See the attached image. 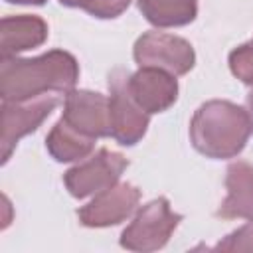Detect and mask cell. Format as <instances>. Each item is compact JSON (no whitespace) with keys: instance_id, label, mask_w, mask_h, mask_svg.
<instances>
[{"instance_id":"obj_5","label":"cell","mask_w":253,"mask_h":253,"mask_svg":"<svg viewBox=\"0 0 253 253\" xmlns=\"http://www.w3.org/2000/svg\"><path fill=\"white\" fill-rule=\"evenodd\" d=\"M59 105V97L51 93H43L32 99L22 101H2V164H6L12 156V150L26 134L38 130V126L51 115V111Z\"/></svg>"},{"instance_id":"obj_12","label":"cell","mask_w":253,"mask_h":253,"mask_svg":"<svg viewBox=\"0 0 253 253\" xmlns=\"http://www.w3.org/2000/svg\"><path fill=\"white\" fill-rule=\"evenodd\" d=\"M47 40V24L40 16H4L0 22V53L12 57L20 51L40 47Z\"/></svg>"},{"instance_id":"obj_17","label":"cell","mask_w":253,"mask_h":253,"mask_svg":"<svg viewBox=\"0 0 253 253\" xmlns=\"http://www.w3.org/2000/svg\"><path fill=\"white\" fill-rule=\"evenodd\" d=\"M215 251H243L253 253V221H247L245 225L237 227L229 235H225L215 247Z\"/></svg>"},{"instance_id":"obj_16","label":"cell","mask_w":253,"mask_h":253,"mask_svg":"<svg viewBox=\"0 0 253 253\" xmlns=\"http://www.w3.org/2000/svg\"><path fill=\"white\" fill-rule=\"evenodd\" d=\"M227 63H229V71L241 83L253 85V40L231 49Z\"/></svg>"},{"instance_id":"obj_10","label":"cell","mask_w":253,"mask_h":253,"mask_svg":"<svg viewBox=\"0 0 253 253\" xmlns=\"http://www.w3.org/2000/svg\"><path fill=\"white\" fill-rule=\"evenodd\" d=\"M126 87L136 105L148 115L168 111L178 99L176 75L156 67H138L128 75Z\"/></svg>"},{"instance_id":"obj_1","label":"cell","mask_w":253,"mask_h":253,"mask_svg":"<svg viewBox=\"0 0 253 253\" xmlns=\"http://www.w3.org/2000/svg\"><path fill=\"white\" fill-rule=\"evenodd\" d=\"M79 79L77 59L63 49H49L38 57H2L0 97L22 101L43 93H69Z\"/></svg>"},{"instance_id":"obj_18","label":"cell","mask_w":253,"mask_h":253,"mask_svg":"<svg viewBox=\"0 0 253 253\" xmlns=\"http://www.w3.org/2000/svg\"><path fill=\"white\" fill-rule=\"evenodd\" d=\"M245 111H247V117H249V123H251V132H253V89L247 93V99H245Z\"/></svg>"},{"instance_id":"obj_19","label":"cell","mask_w":253,"mask_h":253,"mask_svg":"<svg viewBox=\"0 0 253 253\" xmlns=\"http://www.w3.org/2000/svg\"><path fill=\"white\" fill-rule=\"evenodd\" d=\"M10 4H34V6H42L45 4V0H6Z\"/></svg>"},{"instance_id":"obj_7","label":"cell","mask_w":253,"mask_h":253,"mask_svg":"<svg viewBox=\"0 0 253 253\" xmlns=\"http://www.w3.org/2000/svg\"><path fill=\"white\" fill-rule=\"evenodd\" d=\"M128 73L115 69L109 75V105H111V136L121 146H134L142 140L148 128V113L142 111L126 87Z\"/></svg>"},{"instance_id":"obj_14","label":"cell","mask_w":253,"mask_h":253,"mask_svg":"<svg viewBox=\"0 0 253 253\" xmlns=\"http://www.w3.org/2000/svg\"><path fill=\"white\" fill-rule=\"evenodd\" d=\"M136 6L156 28H180L198 16V0H136Z\"/></svg>"},{"instance_id":"obj_9","label":"cell","mask_w":253,"mask_h":253,"mask_svg":"<svg viewBox=\"0 0 253 253\" xmlns=\"http://www.w3.org/2000/svg\"><path fill=\"white\" fill-rule=\"evenodd\" d=\"M61 119L91 138L111 136V105L103 93L89 89L65 93Z\"/></svg>"},{"instance_id":"obj_13","label":"cell","mask_w":253,"mask_h":253,"mask_svg":"<svg viewBox=\"0 0 253 253\" xmlns=\"http://www.w3.org/2000/svg\"><path fill=\"white\" fill-rule=\"evenodd\" d=\"M45 148L55 162H75L87 158L95 148V138L79 132L59 119L45 136Z\"/></svg>"},{"instance_id":"obj_2","label":"cell","mask_w":253,"mask_h":253,"mask_svg":"<svg viewBox=\"0 0 253 253\" xmlns=\"http://www.w3.org/2000/svg\"><path fill=\"white\" fill-rule=\"evenodd\" d=\"M251 123L247 111L225 99L202 103L190 121V140L206 158H235L247 144Z\"/></svg>"},{"instance_id":"obj_8","label":"cell","mask_w":253,"mask_h":253,"mask_svg":"<svg viewBox=\"0 0 253 253\" xmlns=\"http://www.w3.org/2000/svg\"><path fill=\"white\" fill-rule=\"evenodd\" d=\"M140 202V190L128 182H117L115 186L95 194V198L77 210L79 223L85 227H111L128 219Z\"/></svg>"},{"instance_id":"obj_4","label":"cell","mask_w":253,"mask_h":253,"mask_svg":"<svg viewBox=\"0 0 253 253\" xmlns=\"http://www.w3.org/2000/svg\"><path fill=\"white\" fill-rule=\"evenodd\" d=\"M132 57L138 67H156L172 75H186L196 63L192 43L166 32H144L132 45Z\"/></svg>"},{"instance_id":"obj_15","label":"cell","mask_w":253,"mask_h":253,"mask_svg":"<svg viewBox=\"0 0 253 253\" xmlns=\"http://www.w3.org/2000/svg\"><path fill=\"white\" fill-rule=\"evenodd\" d=\"M57 2L67 8H81L83 12L99 20L119 18L130 4V0H57Z\"/></svg>"},{"instance_id":"obj_6","label":"cell","mask_w":253,"mask_h":253,"mask_svg":"<svg viewBox=\"0 0 253 253\" xmlns=\"http://www.w3.org/2000/svg\"><path fill=\"white\" fill-rule=\"evenodd\" d=\"M126 166L128 160L121 152L99 148L91 158L79 160V164L69 168L63 174V184L73 198L83 200L91 194H99L115 186Z\"/></svg>"},{"instance_id":"obj_11","label":"cell","mask_w":253,"mask_h":253,"mask_svg":"<svg viewBox=\"0 0 253 253\" xmlns=\"http://www.w3.org/2000/svg\"><path fill=\"white\" fill-rule=\"evenodd\" d=\"M225 190L227 196L215 215L223 219L243 217L253 221V164L245 160L231 162L225 172Z\"/></svg>"},{"instance_id":"obj_3","label":"cell","mask_w":253,"mask_h":253,"mask_svg":"<svg viewBox=\"0 0 253 253\" xmlns=\"http://www.w3.org/2000/svg\"><path fill=\"white\" fill-rule=\"evenodd\" d=\"M180 221L182 215L172 211L166 198H154L136 211L132 221L123 229L119 243L128 251H158L168 243Z\"/></svg>"}]
</instances>
